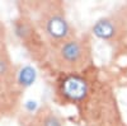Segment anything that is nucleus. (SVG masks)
<instances>
[{
    "instance_id": "obj_1",
    "label": "nucleus",
    "mask_w": 127,
    "mask_h": 126,
    "mask_svg": "<svg viewBox=\"0 0 127 126\" xmlns=\"http://www.w3.org/2000/svg\"><path fill=\"white\" fill-rule=\"evenodd\" d=\"M17 6L31 17L50 50L76 36L61 1H18Z\"/></svg>"
},
{
    "instance_id": "obj_2",
    "label": "nucleus",
    "mask_w": 127,
    "mask_h": 126,
    "mask_svg": "<svg viewBox=\"0 0 127 126\" xmlns=\"http://www.w3.org/2000/svg\"><path fill=\"white\" fill-rule=\"evenodd\" d=\"M50 60L56 69L66 74H79L92 62L89 35L75 36L50 50Z\"/></svg>"
},
{
    "instance_id": "obj_3",
    "label": "nucleus",
    "mask_w": 127,
    "mask_h": 126,
    "mask_svg": "<svg viewBox=\"0 0 127 126\" xmlns=\"http://www.w3.org/2000/svg\"><path fill=\"white\" fill-rule=\"evenodd\" d=\"M13 27L17 38L27 50L29 56L37 64L46 62V60L50 57V47L31 17L20 8H18L17 17L13 19Z\"/></svg>"
},
{
    "instance_id": "obj_4",
    "label": "nucleus",
    "mask_w": 127,
    "mask_h": 126,
    "mask_svg": "<svg viewBox=\"0 0 127 126\" xmlns=\"http://www.w3.org/2000/svg\"><path fill=\"white\" fill-rule=\"evenodd\" d=\"M92 33L109 43H121L127 40V17L121 13L98 19L92 27Z\"/></svg>"
},
{
    "instance_id": "obj_5",
    "label": "nucleus",
    "mask_w": 127,
    "mask_h": 126,
    "mask_svg": "<svg viewBox=\"0 0 127 126\" xmlns=\"http://www.w3.org/2000/svg\"><path fill=\"white\" fill-rule=\"evenodd\" d=\"M89 84L79 74H67L61 83V94L67 101L80 102L88 96Z\"/></svg>"
},
{
    "instance_id": "obj_6",
    "label": "nucleus",
    "mask_w": 127,
    "mask_h": 126,
    "mask_svg": "<svg viewBox=\"0 0 127 126\" xmlns=\"http://www.w3.org/2000/svg\"><path fill=\"white\" fill-rule=\"evenodd\" d=\"M29 126H64L59 115L48 106L41 107L32 117Z\"/></svg>"
},
{
    "instance_id": "obj_7",
    "label": "nucleus",
    "mask_w": 127,
    "mask_h": 126,
    "mask_svg": "<svg viewBox=\"0 0 127 126\" xmlns=\"http://www.w3.org/2000/svg\"><path fill=\"white\" fill-rule=\"evenodd\" d=\"M10 55L8 48V31L5 24L0 19V59Z\"/></svg>"
}]
</instances>
